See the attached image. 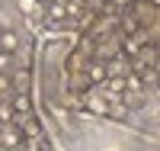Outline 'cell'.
<instances>
[{
	"instance_id": "obj_12",
	"label": "cell",
	"mask_w": 160,
	"mask_h": 151,
	"mask_svg": "<svg viewBox=\"0 0 160 151\" xmlns=\"http://www.w3.org/2000/svg\"><path fill=\"white\" fill-rule=\"evenodd\" d=\"M148 3H151V7H154V10H160V0H148Z\"/></svg>"
},
{
	"instance_id": "obj_10",
	"label": "cell",
	"mask_w": 160,
	"mask_h": 151,
	"mask_svg": "<svg viewBox=\"0 0 160 151\" xmlns=\"http://www.w3.org/2000/svg\"><path fill=\"white\" fill-rule=\"evenodd\" d=\"M128 116V106L118 100V103H109V119H125Z\"/></svg>"
},
{
	"instance_id": "obj_6",
	"label": "cell",
	"mask_w": 160,
	"mask_h": 151,
	"mask_svg": "<svg viewBox=\"0 0 160 151\" xmlns=\"http://www.w3.org/2000/svg\"><path fill=\"white\" fill-rule=\"evenodd\" d=\"M16 7H19L22 16H29V19L42 16V3H38V0H16Z\"/></svg>"
},
{
	"instance_id": "obj_1",
	"label": "cell",
	"mask_w": 160,
	"mask_h": 151,
	"mask_svg": "<svg viewBox=\"0 0 160 151\" xmlns=\"http://www.w3.org/2000/svg\"><path fill=\"white\" fill-rule=\"evenodd\" d=\"M83 106H87V113H93V116H109V100L99 97V93H87Z\"/></svg>"
},
{
	"instance_id": "obj_2",
	"label": "cell",
	"mask_w": 160,
	"mask_h": 151,
	"mask_svg": "<svg viewBox=\"0 0 160 151\" xmlns=\"http://www.w3.org/2000/svg\"><path fill=\"white\" fill-rule=\"evenodd\" d=\"M22 145V132L16 126H0V148H19Z\"/></svg>"
},
{
	"instance_id": "obj_8",
	"label": "cell",
	"mask_w": 160,
	"mask_h": 151,
	"mask_svg": "<svg viewBox=\"0 0 160 151\" xmlns=\"http://www.w3.org/2000/svg\"><path fill=\"white\" fill-rule=\"evenodd\" d=\"M138 16H135V13H125V16H122V32H125V39H131V35H138Z\"/></svg>"
},
{
	"instance_id": "obj_14",
	"label": "cell",
	"mask_w": 160,
	"mask_h": 151,
	"mask_svg": "<svg viewBox=\"0 0 160 151\" xmlns=\"http://www.w3.org/2000/svg\"><path fill=\"white\" fill-rule=\"evenodd\" d=\"M0 151H7V148H0Z\"/></svg>"
},
{
	"instance_id": "obj_11",
	"label": "cell",
	"mask_w": 160,
	"mask_h": 151,
	"mask_svg": "<svg viewBox=\"0 0 160 151\" xmlns=\"http://www.w3.org/2000/svg\"><path fill=\"white\" fill-rule=\"evenodd\" d=\"M13 97V84H10V74H0V100Z\"/></svg>"
},
{
	"instance_id": "obj_13",
	"label": "cell",
	"mask_w": 160,
	"mask_h": 151,
	"mask_svg": "<svg viewBox=\"0 0 160 151\" xmlns=\"http://www.w3.org/2000/svg\"><path fill=\"white\" fill-rule=\"evenodd\" d=\"M38 3H42V7H48V3H55V0H38Z\"/></svg>"
},
{
	"instance_id": "obj_4",
	"label": "cell",
	"mask_w": 160,
	"mask_h": 151,
	"mask_svg": "<svg viewBox=\"0 0 160 151\" xmlns=\"http://www.w3.org/2000/svg\"><path fill=\"white\" fill-rule=\"evenodd\" d=\"M16 48H19V35L13 32V29H0V51L3 55H16Z\"/></svg>"
},
{
	"instance_id": "obj_7",
	"label": "cell",
	"mask_w": 160,
	"mask_h": 151,
	"mask_svg": "<svg viewBox=\"0 0 160 151\" xmlns=\"http://www.w3.org/2000/svg\"><path fill=\"white\" fill-rule=\"evenodd\" d=\"M42 13H48V19H51V23H64V19H68V10H64L58 0H55V3H48Z\"/></svg>"
},
{
	"instance_id": "obj_3",
	"label": "cell",
	"mask_w": 160,
	"mask_h": 151,
	"mask_svg": "<svg viewBox=\"0 0 160 151\" xmlns=\"http://www.w3.org/2000/svg\"><path fill=\"white\" fill-rule=\"evenodd\" d=\"M83 77L90 80V87L93 84H102V80H106V61H93L90 58V64L83 67Z\"/></svg>"
},
{
	"instance_id": "obj_9",
	"label": "cell",
	"mask_w": 160,
	"mask_h": 151,
	"mask_svg": "<svg viewBox=\"0 0 160 151\" xmlns=\"http://www.w3.org/2000/svg\"><path fill=\"white\" fill-rule=\"evenodd\" d=\"M16 122V113H13L10 100H0V126H13Z\"/></svg>"
},
{
	"instance_id": "obj_5",
	"label": "cell",
	"mask_w": 160,
	"mask_h": 151,
	"mask_svg": "<svg viewBox=\"0 0 160 151\" xmlns=\"http://www.w3.org/2000/svg\"><path fill=\"white\" fill-rule=\"evenodd\" d=\"M10 106H13V113H16V116H29V113H32V97H29V93H13V97H10Z\"/></svg>"
}]
</instances>
